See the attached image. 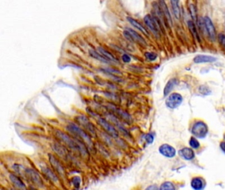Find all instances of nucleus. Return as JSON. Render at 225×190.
<instances>
[{"label": "nucleus", "instance_id": "obj_5", "mask_svg": "<svg viewBox=\"0 0 225 190\" xmlns=\"http://www.w3.org/2000/svg\"><path fill=\"white\" fill-rule=\"evenodd\" d=\"M123 35L125 36L127 40L130 41H134L141 44H146L144 38L140 35H139L137 32L130 29V28H127V29L123 31Z\"/></svg>", "mask_w": 225, "mask_h": 190}, {"label": "nucleus", "instance_id": "obj_33", "mask_svg": "<svg viewBox=\"0 0 225 190\" xmlns=\"http://www.w3.org/2000/svg\"><path fill=\"white\" fill-rule=\"evenodd\" d=\"M103 70L106 73H109V74H114V75H116V74L120 75L121 74V72L120 71L112 69V68H111V69L110 68H104Z\"/></svg>", "mask_w": 225, "mask_h": 190}, {"label": "nucleus", "instance_id": "obj_7", "mask_svg": "<svg viewBox=\"0 0 225 190\" xmlns=\"http://www.w3.org/2000/svg\"><path fill=\"white\" fill-rule=\"evenodd\" d=\"M203 25L207 33L209 35V38L213 40H215L216 32L215 26L213 25L211 20L208 17H205L203 18Z\"/></svg>", "mask_w": 225, "mask_h": 190}, {"label": "nucleus", "instance_id": "obj_14", "mask_svg": "<svg viewBox=\"0 0 225 190\" xmlns=\"http://www.w3.org/2000/svg\"><path fill=\"white\" fill-rule=\"evenodd\" d=\"M191 186L194 190H202L205 186L204 180L200 177L194 178L191 182Z\"/></svg>", "mask_w": 225, "mask_h": 190}, {"label": "nucleus", "instance_id": "obj_31", "mask_svg": "<svg viewBox=\"0 0 225 190\" xmlns=\"http://www.w3.org/2000/svg\"><path fill=\"white\" fill-rule=\"evenodd\" d=\"M145 55L149 61H154L157 58V55L154 52H146L145 54Z\"/></svg>", "mask_w": 225, "mask_h": 190}, {"label": "nucleus", "instance_id": "obj_2", "mask_svg": "<svg viewBox=\"0 0 225 190\" xmlns=\"http://www.w3.org/2000/svg\"><path fill=\"white\" fill-rule=\"evenodd\" d=\"M67 130L71 131V133H74L75 135H76L79 137H80L81 139H82V140L85 142L89 147H93V142L91 139L90 138V136L85 131H83L81 128H80L79 127L74 124H69L68 126H67Z\"/></svg>", "mask_w": 225, "mask_h": 190}, {"label": "nucleus", "instance_id": "obj_20", "mask_svg": "<svg viewBox=\"0 0 225 190\" xmlns=\"http://www.w3.org/2000/svg\"><path fill=\"white\" fill-rule=\"evenodd\" d=\"M89 55H91L92 58L96 59L100 61H102V62H104V63L108 62V60H107L104 57H103L100 53L95 52L93 50H90L89 51Z\"/></svg>", "mask_w": 225, "mask_h": 190}, {"label": "nucleus", "instance_id": "obj_37", "mask_svg": "<svg viewBox=\"0 0 225 190\" xmlns=\"http://www.w3.org/2000/svg\"><path fill=\"white\" fill-rule=\"evenodd\" d=\"M220 147L223 150V151L225 153V141H223L221 143Z\"/></svg>", "mask_w": 225, "mask_h": 190}, {"label": "nucleus", "instance_id": "obj_6", "mask_svg": "<svg viewBox=\"0 0 225 190\" xmlns=\"http://www.w3.org/2000/svg\"><path fill=\"white\" fill-rule=\"evenodd\" d=\"M100 126H102L103 129L106 131L108 134L114 138L118 137V133L115 128L112 126L108 121H106L105 119L103 118H98L97 120Z\"/></svg>", "mask_w": 225, "mask_h": 190}, {"label": "nucleus", "instance_id": "obj_13", "mask_svg": "<svg viewBox=\"0 0 225 190\" xmlns=\"http://www.w3.org/2000/svg\"><path fill=\"white\" fill-rule=\"evenodd\" d=\"M160 9L162 11L163 15L165 16V17L166 18V19L167 21V23H168V25L170 26H172V18H171L170 12H169V11H168V9L164 1L160 2Z\"/></svg>", "mask_w": 225, "mask_h": 190}, {"label": "nucleus", "instance_id": "obj_24", "mask_svg": "<svg viewBox=\"0 0 225 190\" xmlns=\"http://www.w3.org/2000/svg\"><path fill=\"white\" fill-rule=\"evenodd\" d=\"M171 4L172 6L173 9V13L175 15L176 18L179 19L180 18V9L179 5H178V1H171Z\"/></svg>", "mask_w": 225, "mask_h": 190}, {"label": "nucleus", "instance_id": "obj_28", "mask_svg": "<svg viewBox=\"0 0 225 190\" xmlns=\"http://www.w3.org/2000/svg\"><path fill=\"white\" fill-rule=\"evenodd\" d=\"M54 149L55 150V151L59 153L60 155H65L67 153L66 150L64 149V147H63V146H61V145L55 144V145H54Z\"/></svg>", "mask_w": 225, "mask_h": 190}, {"label": "nucleus", "instance_id": "obj_19", "mask_svg": "<svg viewBox=\"0 0 225 190\" xmlns=\"http://www.w3.org/2000/svg\"><path fill=\"white\" fill-rule=\"evenodd\" d=\"M98 52H100V54L103 55V57H104L108 61H117V60L116 59V58L112 55L111 53H110L107 50H105L104 48H103V47H98Z\"/></svg>", "mask_w": 225, "mask_h": 190}, {"label": "nucleus", "instance_id": "obj_25", "mask_svg": "<svg viewBox=\"0 0 225 190\" xmlns=\"http://www.w3.org/2000/svg\"><path fill=\"white\" fill-rule=\"evenodd\" d=\"M189 9V12H190L191 16H192V18L194 22L198 21V15H197V11H196V8L195 7V5L194 4H190Z\"/></svg>", "mask_w": 225, "mask_h": 190}, {"label": "nucleus", "instance_id": "obj_36", "mask_svg": "<svg viewBox=\"0 0 225 190\" xmlns=\"http://www.w3.org/2000/svg\"><path fill=\"white\" fill-rule=\"evenodd\" d=\"M145 190H160L158 188V186L156 185H151L149 186V187H147V188L145 189Z\"/></svg>", "mask_w": 225, "mask_h": 190}, {"label": "nucleus", "instance_id": "obj_8", "mask_svg": "<svg viewBox=\"0 0 225 190\" xmlns=\"http://www.w3.org/2000/svg\"><path fill=\"white\" fill-rule=\"evenodd\" d=\"M144 21L146 25L149 27V29L152 31V32H153L156 36H158L159 32L158 26L156 25L155 19L152 17L151 15H147L144 17Z\"/></svg>", "mask_w": 225, "mask_h": 190}, {"label": "nucleus", "instance_id": "obj_16", "mask_svg": "<svg viewBox=\"0 0 225 190\" xmlns=\"http://www.w3.org/2000/svg\"><path fill=\"white\" fill-rule=\"evenodd\" d=\"M9 179L11 182L14 184V186L17 188L22 189L25 188L24 183L21 181V180L19 177L15 176V174H11L9 175Z\"/></svg>", "mask_w": 225, "mask_h": 190}, {"label": "nucleus", "instance_id": "obj_11", "mask_svg": "<svg viewBox=\"0 0 225 190\" xmlns=\"http://www.w3.org/2000/svg\"><path fill=\"white\" fill-rule=\"evenodd\" d=\"M26 174L29 177V178L34 183H35L39 186L42 185V181L41 178V176L38 175V173L32 169H28L26 170Z\"/></svg>", "mask_w": 225, "mask_h": 190}, {"label": "nucleus", "instance_id": "obj_3", "mask_svg": "<svg viewBox=\"0 0 225 190\" xmlns=\"http://www.w3.org/2000/svg\"><path fill=\"white\" fill-rule=\"evenodd\" d=\"M193 135L198 138H204L208 133V127L205 122L198 121L195 122L192 128Z\"/></svg>", "mask_w": 225, "mask_h": 190}, {"label": "nucleus", "instance_id": "obj_26", "mask_svg": "<svg viewBox=\"0 0 225 190\" xmlns=\"http://www.w3.org/2000/svg\"><path fill=\"white\" fill-rule=\"evenodd\" d=\"M160 190H176V189L171 182H166L162 184Z\"/></svg>", "mask_w": 225, "mask_h": 190}, {"label": "nucleus", "instance_id": "obj_35", "mask_svg": "<svg viewBox=\"0 0 225 190\" xmlns=\"http://www.w3.org/2000/svg\"><path fill=\"white\" fill-rule=\"evenodd\" d=\"M122 60H123V61H124L125 63H128V62H129V61H131V58L129 57V55H127V54H123V55H122Z\"/></svg>", "mask_w": 225, "mask_h": 190}, {"label": "nucleus", "instance_id": "obj_15", "mask_svg": "<svg viewBox=\"0 0 225 190\" xmlns=\"http://www.w3.org/2000/svg\"><path fill=\"white\" fill-rule=\"evenodd\" d=\"M180 153L181 156L185 160H192L195 156L194 150L188 147H185L180 150Z\"/></svg>", "mask_w": 225, "mask_h": 190}, {"label": "nucleus", "instance_id": "obj_4", "mask_svg": "<svg viewBox=\"0 0 225 190\" xmlns=\"http://www.w3.org/2000/svg\"><path fill=\"white\" fill-rule=\"evenodd\" d=\"M182 101L183 98L182 95L179 93H174L168 97L166 100V105L167 107L171 109H175L182 104Z\"/></svg>", "mask_w": 225, "mask_h": 190}, {"label": "nucleus", "instance_id": "obj_29", "mask_svg": "<svg viewBox=\"0 0 225 190\" xmlns=\"http://www.w3.org/2000/svg\"><path fill=\"white\" fill-rule=\"evenodd\" d=\"M189 145L191 146V147H192L193 149H198L199 147V141L197 140V139L192 137H191V139H189Z\"/></svg>", "mask_w": 225, "mask_h": 190}, {"label": "nucleus", "instance_id": "obj_32", "mask_svg": "<svg viewBox=\"0 0 225 190\" xmlns=\"http://www.w3.org/2000/svg\"><path fill=\"white\" fill-rule=\"evenodd\" d=\"M218 38L219 43L223 47V48L225 49V35L223 33H220L218 36Z\"/></svg>", "mask_w": 225, "mask_h": 190}, {"label": "nucleus", "instance_id": "obj_23", "mask_svg": "<svg viewBox=\"0 0 225 190\" xmlns=\"http://www.w3.org/2000/svg\"><path fill=\"white\" fill-rule=\"evenodd\" d=\"M188 25L189 27V29L191 33H192V35H193V36L195 38H196L198 40H199V37L198 35V32H197L196 28H195V26L194 25V22L192 21H189L188 22Z\"/></svg>", "mask_w": 225, "mask_h": 190}, {"label": "nucleus", "instance_id": "obj_30", "mask_svg": "<svg viewBox=\"0 0 225 190\" xmlns=\"http://www.w3.org/2000/svg\"><path fill=\"white\" fill-rule=\"evenodd\" d=\"M81 178L79 176H74V178H73L72 179V182H73V183H74V185L75 186V188H79L80 187V185H81Z\"/></svg>", "mask_w": 225, "mask_h": 190}, {"label": "nucleus", "instance_id": "obj_18", "mask_svg": "<svg viewBox=\"0 0 225 190\" xmlns=\"http://www.w3.org/2000/svg\"><path fill=\"white\" fill-rule=\"evenodd\" d=\"M177 80L176 79H171L168 81L166 85L164 88V95L167 96L169 94L172 89L177 85Z\"/></svg>", "mask_w": 225, "mask_h": 190}, {"label": "nucleus", "instance_id": "obj_1", "mask_svg": "<svg viewBox=\"0 0 225 190\" xmlns=\"http://www.w3.org/2000/svg\"><path fill=\"white\" fill-rule=\"evenodd\" d=\"M56 135L58 136L60 140L64 142L67 146L69 147L71 149L79 150L81 153L83 154H87V150L85 148V147H83L81 143L79 144L78 141H75L74 139L71 138V137H69L67 134L61 131H58L56 132Z\"/></svg>", "mask_w": 225, "mask_h": 190}, {"label": "nucleus", "instance_id": "obj_10", "mask_svg": "<svg viewBox=\"0 0 225 190\" xmlns=\"http://www.w3.org/2000/svg\"><path fill=\"white\" fill-rule=\"evenodd\" d=\"M49 159H50V162L51 163L52 167L55 170H56L58 172V173H59V174L61 176H64L65 174V171H64V167L62 166L60 164V162L56 159V158L55 156H54L53 155H50L49 156Z\"/></svg>", "mask_w": 225, "mask_h": 190}, {"label": "nucleus", "instance_id": "obj_21", "mask_svg": "<svg viewBox=\"0 0 225 190\" xmlns=\"http://www.w3.org/2000/svg\"><path fill=\"white\" fill-rule=\"evenodd\" d=\"M79 122L81 123V124L83 126H85V127L89 131H91V133L94 132L93 124H91V123H90V121L88 120V119L87 118H85H85H84V117H81V118H79Z\"/></svg>", "mask_w": 225, "mask_h": 190}, {"label": "nucleus", "instance_id": "obj_9", "mask_svg": "<svg viewBox=\"0 0 225 190\" xmlns=\"http://www.w3.org/2000/svg\"><path fill=\"white\" fill-rule=\"evenodd\" d=\"M159 152L166 157L172 158L176 154V150L168 144H163L159 147Z\"/></svg>", "mask_w": 225, "mask_h": 190}, {"label": "nucleus", "instance_id": "obj_34", "mask_svg": "<svg viewBox=\"0 0 225 190\" xmlns=\"http://www.w3.org/2000/svg\"><path fill=\"white\" fill-rule=\"evenodd\" d=\"M145 140H146V141H147V143L151 144V143H152L153 142V141H154V137H153V135H151V133H148V134H147V135H146V136H145Z\"/></svg>", "mask_w": 225, "mask_h": 190}, {"label": "nucleus", "instance_id": "obj_17", "mask_svg": "<svg viewBox=\"0 0 225 190\" xmlns=\"http://www.w3.org/2000/svg\"><path fill=\"white\" fill-rule=\"evenodd\" d=\"M127 19L128 20V21L129 23H131V25L132 26H133L134 27H136V29H137L139 31H140L141 32H142L143 33H144L145 35H149V33L147 32V31L145 29V28L144 26H143L142 25H141L139 22H137L136 20H135L134 19L132 18V17H127Z\"/></svg>", "mask_w": 225, "mask_h": 190}, {"label": "nucleus", "instance_id": "obj_27", "mask_svg": "<svg viewBox=\"0 0 225 190\" xmlns=\"http://www.w3.org/2000/svg\"><path fill=\"white\" fill-rule=\"evenodd\" d=\"M109 118H110V119L111 120V121L114 123V125H115L116 126H117L118 128H119V129H120L122 132H123V133H127L126 131V130L124 129V127H123L120 124V122L117 120V119L115 118L114 116L111 115V116H109Z\"/></svg>", "mask_w": 225, "mask_h": 190}, {"label": "nucleus", "instance_id": "obj_12", "mask_svg": "<svg viewBox=\"0 0 225 190\" xmlns=\"http://www.w3.org/2000/svg\"><path fill=\"white\" fill-rule=\"evenodd\" d=\"M217 59L215 57L207 55H198L195 56L194 59V61L196 64L213 62V61H215Z\"/></svg>", "mask_w": 225, "mask_h": 190}, {"label": "nucleus", "instance_id": "obj_22", "mask_svg": "<svg viewBox=\"0 0 225 190\" xmlns=\"http://www.w3.org/2000/svg\"><path fill=\"white\" fill-rule=\"evenodd\" d=\"M42 172L44 174L47 176V178H48L50 180H52L53 182H56L58 181V178L56 176L53 172L50 170L48 168H44V169H42Z\"/></svg>", "mask_w": 225, "mask_h": 190}]
</instances>
